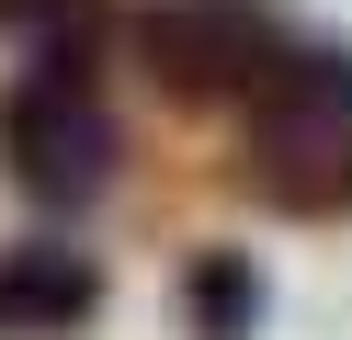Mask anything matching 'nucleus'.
<instances>
[{
    "label": "nucleus",
    "mask_w": 352,
    "mask_h": 340,
    "mask_svg": "<svg viewBox=\"0 0 352 340\" xmlns=\"http://www.w3.org/2000/svg\"><path fill=\"white\" fill-rule=\"evenodd\" d=\"M239 193L284 227L352 216V45L284 34V57L239 102Z\"/></svg>",
    "instance_id": "obj_1"
},
{
    "label": "nucleus",
    "mask_w": 352,
    "mask_h": 340,
    "mask_svg": "<svg viewBox=\"0 0 352 340\" xmlns=\"http://www.w3.org/2000/svg\"><path fill=\"white\" fill-rule=\"evenodd\" d=\"M114 102H102V57H23L0 80V170L34 216H91L114 193Z\"/></svg>",
    "instance_id": "obj_2"
},
{
    "label": "nucleus",
    "mask_w": 352,
    "mask_h": 340,
    "mask_svg": "<svg viewBox=\"0 0 352 340\" xmlns=\"http://www.w3.org/2000/svg\"><path fill=\"white\" fill-rule=\"evenodd\" d=\"M125 57L170 113H239L261 68L284 57V12L273 0H137Z\"/></svg>",
    "instance_id": "obj_3"
},
{
    "label": "nucleus",
    "mask_w": 352,
    "mask_h": 340,
    "mask_svg": "<svg viewBox=\"0 0 352 340\" xmlns=\"http://www.w3.org/2000/svg\"><path fill=\"white\" fill-rule=\"evenodd\" d=\"M102 261L69 238H12L0 249V340H69L102 317Z\"/></svg>",
    "instance_id": "obj_4"
},
{
    "label": "nucleus",
    "mask_w": 352,
    "mask_h": 340,
    "mask_svg": "<svg viewBox=\"0 0 352 340\" xmlns=\"http://www.w3.org/2000/svg\"><path fill=\"white\" fill-rule=\"evenodd\" d=\"M261 306H273V284H261L250 249H182V272H170V329L182 340H261Z\"/></svg>",
    "instance_id": "obj_5"
},
{
    "label": "nucleus",
    "mask_w": 352,
    "mask_h": 340,
    "mask_svg": "<svg viewBox=\"0 0 352 340\" xmlns=\"http://www.w3.org/2000/svg\"><path fill=\"white\" fill-rule=\"evenodd\" d=\"M114 34V0H0V45L23 57H102Z\"/></svg>",
    "instance_id": "obj_6"
}]
</instances>
